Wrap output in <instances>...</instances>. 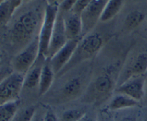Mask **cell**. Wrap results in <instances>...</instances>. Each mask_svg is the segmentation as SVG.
<instances>
[{
	"instance_id": "16",
	"label": "cell",
	"mask_w": 147,
	"mask_h": 121,
	"mask_svg": "<svg viewBox=\"0 0 147 121\" xmlns=\"http://www.w3.org/2000/svg\"><path fill=\"white\" fill-rule=\"evenodd\" d=\"M123 6V1L121 0H110L107 1L102 12L100 22H107L113 19L121 10Z\"/></svg>"
},
{
	"instance_id": "1",
	"label": "cell",
	"mask_w": 147,
	"mask_h": 121,
	"mask_svg": "<svg viewBox=\"0 0 147 121\" xmlns=\"http://www.w3.org/2000/svg\"><path fill=\"white\" fill-rule=\"evenodd\" d=\"M40 16L34 10L28 11L22 14L14 23L10 31V39L13 44L17 47L28 45L35 37L36 30L38 28Z\"/></svg>"
},
{
	"instance_id": "21",
	"label": "cell",
	"mask_w": 147,
	"mask_h": 121,
	"mask_svg": "<svg viewBox=\"0 0 147 121\" xmlns=\"http://www.w3.org/2000/svg\"><path fill=\"white\" fill-rule=\"evenodd\" d=\"M86 113L83 109H71L62 114L60 121H78Z\"/></svg>"
},
{
	"instance_id": "24",
	"label": "cell",
	"mask_w": 147,
	"mask_h": 121,
	"mask_svg": "<svg viewBox=\"0 0 147 121\" xmlns=\"http://www.w3.org/2000/svg\"><path fill=\"white\" fill-rule=\"evenodd\" d=\"M90 1V0H78V1H76V4H74V7L70 11L74 13V14H78V15L81 16L82 13L86 9Z\"/></svg>"
},
{
	"instance_id": "13",
	"label": "cell",
	"mask_w": 147,
	"mask_h": 121,
	"mask_svg": "<svg viewBox=\"0 0 147 121\" xmlns=\"http://www.w3.org/2000/svg\"><path fill=\"white\" fill-rule=\"evenodd\" d=\"M139 102L125 95L118 94L110 102L109 105V110L110 111H119L134 108L139 106Z\"/></svg>"
},
{
	"instance_id": "28",
	"label": "cell",
	"mask_w": 147,
	"mask_h": 121,
	"mask_svg": "<svg viewBox=\"0 0 147 121\" xmlns=\"http://www.w3.org/2000/svg\"><path fill=\"white\" fill-rule=\"evenodd\" d=\"M78 121H98V116H93L86 113Z\"/></svg>"
},
{
	"instance_id": "10",
	"label": "cell",
	"mask_w": 147,
	"mask_h": 121,
	"mask_svg": "<svg viewBox=\"0 0 147 121\" xmlns=\"http://www.w3.org/2000/svg\"><path fill=\"white\" fill-rule=\"evenodd\" d=\"M147 71V52H140L135 58L132 59L131 64L121 76V83L136 76H142ZM120 84V85H121Z\"/></svg>"
},
{
	"instance_id": "9",
	"label": "cell",
	"mask_w": 147,
	"mask_h": 121,
	"mask_svg": "<svg viewBox=\"0 0 147 121\" xmlns=\"http://www.w3.org/2000/svg\"><path fill=\"white\" fill-rule=\"evenodd\" d=\"M116 92L118 94L129 96L139 103L146 94L145 78L142 75L131 77L119 85Z\"/></svg>"
},
{
	"instance_id": "27",
	"label": "cell",
	"mask_w": 147,
	"mask_h": 121,
	"mask_svg": "<svg viewBox=\"0 0 147 121\" xmlns=\"http://www.w3.org/2000/svg\"><path fill=\"white\" fill-rule=\"evenodd\" d=\"M43 121H57V119L54 113L52 110H48L45 113Z\"/></svg>"
},
{
	"instance_id": "22",
	"label": "cell",
	"mask_w": 147,
	"mask_h": 121,
	"mask_svg": "<svg viewBox=\"0 0 147 121\" xmlns=\"http://www.w3.org/2000/svg\"><path fill=\"white\" fill-rule=\"evenodd\" d=\"M129 109L116 111L113 115L114 121H138L137 116L134 112L129 111Z\"/></svg>"
},
{
	"instance_id": "7",
	"label": "cell",
	"mask_w": 147,
	"mask_h": 121,
	"mask_svg": "<svg viewBox=\"0 0 147 121\" xmlns=\"http://www.w3.org/2000/svg\"><path fill=\"white\" fill-rule=\"evenodd\" d=\"M67 41L68 40L66 36L65 29L64 14L63 11L59 8L58 14L56 19L54 30L50 40L46 60H49L52 58L67 42Z\"/></svg>"
},
{
	"instance_id": "20",
	"label": "cell",
	"mask_w": 147,
	"mask_h": 121,
	"mask_svg": "<svg viewBox=\"0 0 147 121\" xmlns=\"http://www.w3.org/2000/svg\"><path fill=\"white\" fill-rule=\"evenodd\" d=\"M82 82L79 77H74L67 82L63 88V93L67 97H75L80 92Z\"/></svg>"
},
{
	"instance_id": "14",
	"label": "cell",
	"mask_w": 147,
	"mask_h": 121,
	"mask_svg": "<svg viewBox=\"0 0 147 121\" xmlns=\"http://www.w3.org/2000/svg\"><path fill=\"white\" fill-rule=\"evenodd\" d=\"M22 4L20 0H7L0 3V24L6 25L11 19L14 11Z\"/></svg>"
},
{
	"instance_id": "29",
	"label": "cell",
	"mask_w": 147,
	"mask_h": 121,
	"mask_svg": "<svg viewBox=\"0 0 147 121\" xmlns=\"http://www.w3.org/2000/svg\"><path fill=\"white\" fill-rule=\"evenodd\" d=\"M45 115V114H43V113H40V112L37 111V110L32 121H43L44 120Z\"/></svg>"
},
{
	"instance_id": "5",
	"label": "cell",
	"mask_w": 147,
	"mask_h": 121,
	"mask_svg": "<svg viewBox=\"0 0 147 121\" xmlns=\"http://www.w3.org/2000/svg\"><path fill=\"white\" fill-rule=\"evenodd\" d=\"M25 75L14 72L1 80L0 83V105L19 100L24 87Z\"/></svg>"
},
{
	"instance_id": "25",
	"label": "cell",
	"mask_w": 147,
	"mask_h": 121,
	"mask_svg": "<svg viewBox=\"0 0 147 121\" xmlns=\"http://www.w3.org/2000/svg\"><path fill=\"white\" fill-rule=\"evenodd\" d=\"M76 2V0H66L62 1L61 3H60V9L63 12H69L73 8Z\"/></svg>"
},
{
	"instance_id": "19",
	"label": "cell",
	"mask_w": 147,
	"mask_h": 121,
	"mask_svg": "<svg viewBox=\"0 0 147 121\" xmlns=\"http://www.w3.org/2000/svg\"><path fill=\"white\" fill-rule=\"evenodd\" d=\"M144 19L145 14L143 12L135 10L128 14L125 19L124 25L127 30H134L144 20Z\"/></svg>"
},
{
	"instance_id": "11",
	"label": "cell",
	"mask_w": 147,
	"mask_h": 121,
	"mask_svg": "<svg viewBox=\"0 0 147 121\" xmlns=\"http://www.w3.org/2000/svg\"><path fill=\"white\" fill-rule=\"evenodd\" d=\"M65 29L68 40L80 39L83 33L81 17L80 15L69 11L64 14Z\"/></svg>"
},
{
	"instance_id": "18",
	"label": "cell",
	"mask_w": 147,
	"mask_h": 121,
	"mask_svg": "<svg viewBox=\"0 0 147 121\" xmlns=\"http://www.w3.org/2000/svg\"><path fill=\"white\" fill-rule=\"evenodd\" d=\"M42 67V66H33L25 75L24 77V87L28 89H33L39 87L40 80Z\"/></svg>"
},
{
	"instance_id": "30",
	"label": "cell",
	"mask_w": 147,
	"mask_h": 121,
	"mask_svg": "<svg viewBox=\"0 0 147 121\" xmlns=\"http://www.w3.org/2000/svg\"><path fill=\"white\" fill-rule=\"evenodd\" d=\"M146 93H147V85H146Z\"/></svg>"
},
{
	"instance_id": "23",
	"label": "cell",
	"mask_w": 147,
	"mask_h": 121,
	"mask_svg": "<svg viewBox=\"0 0 147 121\" xmlns=\"http://www.w3.org/2000/svg\"><path fill=\"white\" fill-rule=\"evenodd\" d=\"M36 111L37 110L34 106H30V107L26 108L19 114L16 121H32Z\"/></svg>"
},
{
	"instance_id": "3",
	"label": "cell",
	"mask_w": 147,
	"mask_h": 121,
	"mask_svg": "<svg viewBox=\"0 0 147 121\" xmlns=\"http://www.w3.org/2000/svg\"><path fill=\"white\" fill-rule=\"evenodd\" d=\"M103 44V38L98 33H93L86 35L80 40L73 58L66 67H70L79 62L92 58L100 51Z\"/></svg>"
},
{
	"instance_id": "15",
	"label": "cell",
	"mask_w": 147,
	"mask_h": 121,
	"mask_svg": "<svg viewBox=\"0 0 147 121\" xmlns=\"http://www.w3.org/2000/svg\"><path fill=\"white\" fill-rule=\"evenodd\" d=\"M113 83L111 77L109 75H102L98 76L93 83V90L96 95L104 97L111 92Z\"/></svg>"
},
{
	"instance_id": "8",
	"label": "cell",
	"mask_w": 147,
	"mask_h": 121,
	"mask_svg": "<svg viewBox=\"0 0 147 121\" xmlns=\"http://www.w3.org/2000/svg\"><path fill=\"white\" fill-rule=\"evenodd\" d=\"M80 39L68 40L67 42L48 60L55 74L58 73L66 67L73 58Z\"/></svg>"
},
{
	"instance_id": "6",
	"label": "cell",
	"mask_w": 147,
	"mask_h": 121,
	"mask_svg": "<svg viewBox=\"0 0 147 121\" xmlns=\"http://www.w3.org/2000/svg\"><path fill=\"white\" fill-rule=\"evenodd\" d=\"M106 3L107 1L105 0H93L90 1L80 16L83 25L82 37H86L89 34L90 31L100 21L102 12Z\"/></svg>"
},
{
	"instance_id": "26",
	"label": "cell",
	"mask_w": 147,
	"mask_h": 121,
	"mask_svg": "<svg viewBox=\"0 0 147 121\" xmlns=\"http://www.w3.org/2000/svg\"><path fill=\"white\" fill-rule=\"evenodd\" d=\"M98 121H114L113 115L111 113L109 110H103L98 116Z\"/></svg>"
},
{
	"instance_id": "4",
	"label": "cell",
	"mask_w": 147,
	"mask_h": 121,
	"mask_svg": "<svg viewBox=\"0 0 147 121\" xmlns=\"http://www.w3.org/2000/svg\"><path fill=\"white\" fill-rule=\"evenodd\" d=\"M38 35L36 36L34 40L14 58L12 65L14 72L26 75L34 65V63L39 58L40 54V42Z\"/></svg>"
},
{
	"instance_id": "17",
	"label": "cell",
	"mask_w": 147,
	"mask_h": 121,
	"mask_svg": "<svg viewBox=\"0 0 147 121\" xmlns=\"http://www.w3.org/2000/svg\"><path fill=\"white\" fill-rule=\"evenodd\" d=\"M20 102L19 100L7 102L0 105L1 121H12L17 116Z\"/></svg>"
},
{
	"instance_id": "12",
	"label": "cell",
	"mask_w": 147,
	"mask_h": 121,
	"mask_svg": "<svg viewBox=\"0 0 147 121\" xmlns=\"http://www.w3.org/2000/svg\"><path fill=\"white\" fill-rule=\"evenodd\" d=\"M47 61V63H45L42 67L38 87V92L40 95H43L50 90L54 80L55 73L48 60Z\"/></svg>"
},
{
	"instance_id": "2",
	"label": "cell",
	"mask_w": 147,
	"mask_h": 121,
	"mask_svg": "<svg viewBox=\"0 0 147 121\" xmlns=\"http://www.w3.org/2000/svg\"><path fill=\"white\" fill-rule=\"evenodd\" d=\"M60 3L56 1H47L42 22L39 32V42H40V54L39 57H43L46 60L50 46V40L54 30L56 19L58 14Z\"/></svg>"
}]
</instances>
